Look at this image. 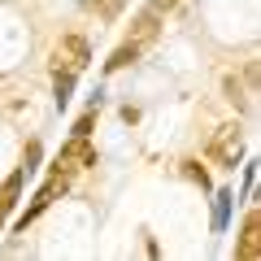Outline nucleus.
I'll return each mask as SVG.
<instances>
[{
  "mask_svg": "<svg viewBox=\"0 0 261 261\" xmlns=\"http://www.w3.org/2000/svg\"><path fill=\"white\" fill-rule=\"evenodd\" d=\"M231 192H218L214 196V231H226V218H231Z\"/></svg>",
  "mask_w": 261,
  "mask_h": 261,
  "instance_id": "9d476101",
  "label": "nucleus"
},
{
  "mask_svg": "<svg viewBox=\"0 0 261 261\" xmlns=\"http://www.w3.org/2000/svg\"><path fill=\"white\" fill-rule=\"evenodd\" d=\"M174 5H178V0H148V9H152V13H170Z\"/></svg>",
  "mask_w": 261,
  "mask_h": 261,
  "instance_id": "dca6fc26",
  "label": "nucleus"
},
{
  "mask_svg": "<svg viewBox=\"0 0 261 261\" xmlns=\"http://www.w3.org/2000/svg\"><path fill=\"white\" fill-rule=\"evenodd\" d=\"M22 183H27V170H13L9 178H5V183H0V222H5V218L13 214V209H18V196H22Z\"/></svg>",
  "mask_w": 261,
  "mask_h": 261,
  "instance_id": "0eeeda50",
  "label": "nucleus"
},
{
  "mask_svg": "<svg viewBox=\"0 0 261 261\" xmlns=\"http://www.w3.org/2000/svg\"><path fill=\"white\" fill-rule=\"evenodd\" d=\"M92 126H96V105H92V109H87L83 118L74 122V130H70V135H92Z\"/></svg>",
  "mask_w": 261,
  "mask_h": 261,
  "instance_id": "2eb2a0df",
  "label": "nucleus"
},
{
  "mask_svg": "<svg viewBox=\"0 0 261 261\" xmlns=\"http://www.w3.org/2000/svg\"><path fill=\"white\" fill-rule=\"evenodd\" d=\"M83 166H96V152H92V144H87V135H70V144H65V148L57 152L53 170H65V174H79Z\"/></svg>",
  "mask_w": 261,
  "mask_h": 261,
  "instance_id": "20e7f679",
  "label": "nucleus"
},
{
  "mask_svg": "<svg viewBox=\"0 0 261 261\" xmlns=\"http://www.w3.org/2000/svg\"><path fill=\"white\" fill-rule=\"evenodd\" d=\"M157 35H161V13H152V9L135 13V22H130V31H126V39H130V44L148 48V44H152Z\"/></svg>",
  "mask_w": 261,
  "mask_h": 261,
  "instance_id": "423d86ee",
  "label": "nucleus"
},
{
  "mask_svg": "<svg viewBox=\"0 0 261 261\" xmlns=\"http://www.w3.org/2000/svg\"><path fill=\"white\" fill-rule=\"evenodd\" d=\"M240 157H244V126L240 122L218 126L214 135H209V144H205V161L209 166H222V170H235Z\"/></svg>",
  "mask_w": 261,
  "mask_h": 261,
  "instance_id": "f257e3e1",
  "label": "nucleus"
},
{
  "mask_svg": "<svg viewBox=\"0 0 261 261\" xmlns=\"http://www.w3.org/2000/svg\"><path fill=\"white\" fill-rule=\"evenodd\" d=\"M183 174L192 178V183H200V192L209 187V174H205V166H200V161H183Z\"/></svg>",
  "mask_w": 261,
  "mask_h": 261,
  "instance_id": "f8f14e48",
  "label": "nucleus"
},
{
  "mask_svg": "<svg viewBox=\"0 0 261 261\" xmlns=\"http://www.w3.org/2000/svg\"><path fill=\"white\" fill-rule=\"evenodd\" d=\"M74 70H61V65H57V74H53V96H57V109H65V105H70V96H74Z\"/></svg>",
  "mask_w": 261,
  "mask_h": 261,
  "instance_id": "1a4fd4ad",
  "label": "nucleus"
},
{
  "mask_svg": "<svg viewBox=\"0 0 261 261\" xmlns=\"http://www.w3.org/2000/svg\"><path fill=\"white\" fill-rule=\"evenodd\" d=\"M140 57H144V48H140V44L122 39V44L109 53V61H105V74H113V70H126V65H130V61H140Z\"/></svg>",
  "mask_w": 261,
  "mask_h": 261,
  "instance_id": "6e6552de",
  "label": "nucleus"
},
{
  "mask_svg": "<svg viewBox=\"0 0 261 261\" xmlns=\"http://www.w3.org/2000/svg\"><path fill=\"white\" fill-rule=\"evenodd\" d=\"M235 257H240V261H261V214H257V209H248V218H244V226H240Z\"/></svg>",
  "mask_w": 261,
  "mask_h": 261,
  "instance_id": "39448f33",
  "label": "nucleus"
},
{
  "mask_svg": "<svg viewBox=\"0 0 261 261\" xmlns=\"http://www.w3.org/2000/svg\"><path fill=\"white\" fill-rule=\"evenodd\" d=\"M226 100H231L235 109H248V96H244V87L235 83V79H226Z\"/></svg>",
  "mask_w": 261,
  "mask_h": 261,
  "instance_id": "ddd939ff",
  "label": "nucleus"
},
{
  "mask_svg": "<svg viewBox=\"0 0 261 261\" xmlns=\"http://www.w3.org/2000/svg\"><path fill=\"white\" fill-rule=\"evenodd\" d=\"M122 5H126V0H87V9H92L96 18H105V22H109V18H118V13H122Z\"/></svg>",
  "mask_w": 261,
  "mask_h": 261,
  "instance_id": "9b49d317",
  "label": "nucleus"
},
{
  "mask_svg": "<svg viewBox=\"0 0 261 261\" xmlns=\"http://www.w3.org/2000/svg\"><path fill=\"white\" fill-rule=\"evenodd\" d=\"M39 152H44V148H39V140H31V144H27V152H22V170H27V174L39 166Z\"/></svg>",
  "mask_w": 261,
  "mask_h": 261,
  "instance_id": "4468645a",
  "label": "nucleus"
},
{
  "mask_svg": "<svg viewBox=\"0 0 261 261\" xmlns=\"http://www.w3.org/2000/svg\"><path fill=\"white\" fill-rule=\"evenodd\" d=\"M70 178H74V174H65V170H53V174L44 178V187L35 192V200H31V205H27V209L18 214V231H27V226L35 222V218L44 214L48 205H53L57 196H65V187H70Z\"/></svg>",
  "mask_w": 261,
  "mask_h": 261,
  "instance_id": "f03ea898",
  "label": "nucleus"
},
{
  "mask_svg": "<svg viewBox=\"0 0 261 261\" xmlns=\"http://www.w3.org/2000/svg\"><path fill=\"white\" fill-rule=\"evenodd\" d=\"M87 61H92V44H87L79 31H70V35H61L53 44V65H61V70H74V74H83Z\"/></svg>",
  "mask_w": 261,
  "mask_h": 261,
  "instance_id": "7ed1b4c3",
  "label": "nucleus"
}]
</instances>
